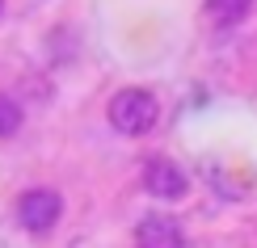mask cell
<instances>
[{"label":"cell","mask_w":257,"mask_h":248,"mask_svg":"<svg viewBox=\"0 0 257 248\" xmlns=\"http://www.w3.org/2000/svg\"><path fill=\"white\" fill-rule=\"evenodd\" d=\"M105 118H110V126H114L118 135L139 139V135H148V131L156 126L160 101H156V93H148V89H122V93L110 97Z\"/></svg>","instance_id":"6da1fadb"},{"label":"cell","mask_w":257,"mask_h":248,"mask_svg":"<svg viewBox=\"0 0 257 248\" xmlns=\"http://www.w3.org/2000/svg\"><path fill=\"white\" fill-rule=\"evenodd\" d=\"M59 214H63V198H59V189H51V185H34V189H26L17 198V223L26 231H51L59 223Z\"/></svg>","instance_id":"7a4b0ae2"},{"label":"cell","mask_w":257,"mask_h":248,"mask_svg":"<svg viewBox=\"0 0 257 248\" xmlns=\"http://www.w3.org/2000/svg\"><path fill=\"white\" fill-rule=\"evenodd\" d=\"M144 189L160 202H181L190 193V177L169 156H148L144 160Z\"/></svg>","instance_id":"3957f363"},{"label":"cell","mask_w":257,"mask_h":248,"mask_svg":"<svg viewBox=\"0 0 257 248\" xmlns=\"http://www.w3.org/2000/svg\"><path fill=\"white\" fill-rule=\"evenodd\" d=\"M135 248H186L181 223L169 214H144L135 227Z\"/></svg>","instance_id":"277c9868"},{"label":"cell","mask_w":257,"mask_h":248,"mask_svg":"<svg viewBox=\"0 0 257 248\" xmlns=\"http://www.w3.org/2000/svg\"><path fill=\"white\" fill-rule=\"evenodd\" d=\"M253 0H207V13L215 26H240L244 17H249Z\"/></svg>","instance_id":"5b68a950"},{"label":"cell","mask_w":257,"mask_h":248,"mask_svg":"<svg viewBox=\"0 0 257 248\" xmlns=\"http://www.w3.org/2000/svg\"><path fill=\"white\" fill-rule=\"evenodd\" d=\"M21 131V105L0 93V139H13Z\"/></svg>","instance_id":"8992f818"},{"label":"cell","mask_w":257,"mask_h":248,"mask_svg":"<svg viewBox=\"0 0 257 248\" xmlns=\"http://www.w3.org/2000/svg\"><path fill=\"white\" fill-rule=\"evenodd\" d=\"M0 13H5V0H0Z\"/></svg>","instance_id":"52a82bcc"}]
</instances>
